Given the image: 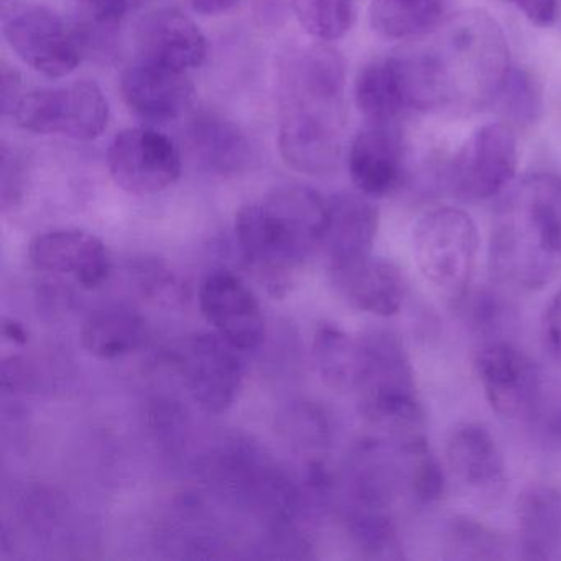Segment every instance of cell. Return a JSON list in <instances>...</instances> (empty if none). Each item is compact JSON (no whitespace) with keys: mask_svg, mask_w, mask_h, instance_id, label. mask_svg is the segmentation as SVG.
<instances>
[{"mask_svg":"<svg viewBox=\"0 0 561 561\" xmlns=\"http://www.w3.org/2000/svg\"><path fill=\"white\" fill-rule=\"evenodd\" d=\"M137 0H78L81 21L75 25L84 55L113 54L117 32Z\"/></svg>","mask_w":561,"mask_h":561,"instance_id":"30","label":"cell"},{"mask_svg":"<svg viewBox=\"0 0 561 561\" xmlns=\"http://www.w3.org/2000/svg\"><path fill=\"white\" fill-rule=\"evenodd\" d=\"M446 0H373L374 32L387 41L426 37L445 22Z\"/></svg>","mask_w":561,"mask_h":561,"instance_id":"25","label":"cell"},{"mask_svg":"<svg viewBox=\"0 0 561 561\" xmlns=\"http://www.w3.org/2000/svg\"><path fill=\"white\" fill-rule=\"evenodd\" d=\"M491 268L499 280L537 290L561 268V176L535 173L511 190L495 211Z\"/></svg>","mask_w":561,"mask_h":561,"instance_id":"3","label":"cell"},{"mask_svg":"<svg viewBox=\"0 0 561 561\" xmlns=\"http://www.w3.org/2000/svg\"><path fill=\"white\" fill-rule=\"evenodd\" d=\"M347 530L364 558L402 560L403 545L392 512L347 507Z\"/></svg>","mask_w":561,"mask_h":561,"instance_id":"27","label":"cell"},{"mask_svg":"<svg viewBox=\"0 0 561 561\" xmlns=\"http://www.w3.org/2000/svg\"><path fill=\"white\" fill-rule=\"evenodd\" d=\"M518 167L514 127L491 123L476 129L449 160L446 188L466 203L485 202L504 192Z\"/></svg>","mask_w":561,"mask_h":561,"instance_id":"8","label":"cell"},{"mask_svg":"<svg viewBox=\"0 0 561 561\" xmlns=\"http://www.w3.org/2000/svg\"><path fill=\"white\" fill-rule=\"evenodd\" d=\"M331 284L354 310L380 318L399 313L405 300V280L393 262L367 257L330 267Z\"/></svg>","mask_w":561,"mask_h":561,"instance_id":"19","label":"cell"},{"mask_svg":"<svg viewBox=\"0 0 561 561\" xmlns=\"http://www.w3.org/2000/svg\"><path fill=\"white\" fill-rule=\"evenodd\" d=\"M139 60L185 71L202 67L208 42L198 25L179 9L150 12L137 28Z\"/></svg>","mask_w":561,"mask_h":561,"instance_id":"18","label":"cell"},{"mask_svg":"<svg viewBox=\"0 0 561 561\" xmlns=\"http://www.w3.org/2000/svg\"><path fill=\"white\" fill-rule=\"evenodd\" d=\"M2 336L9 341V343L18 344V346H24L31 340V333L27 328L21 321L14 320V318H4L2 323Z\"/></svg>","mask_w":561,"mask_h":561,"instance_id":"40","label":"cell"},{"mask_svg":"<svg viewBox=\"0 0 561 561\" xmlns=\"http://www.w3.org/2000/svg\"><path fill=\"white\" fill-rule=\"evenodd\" d=\"M359 343L356 392L363 415L396 439L422 435L425 412L402 340L392 331L374 330L360 336Z\"/></svg>","mask_w":561,"mask_h":561,"instance_id":"5","label":"cell"},{"mask_svg":"<svg viewBox=\"0 0 561 561\" xmlns=\"http://www.w3.org/2000/svg\"><path fill=\"white\" fill-rule=\"evenodd\" d=\"M502 2L514 5L538 27H550L558 19V0H502Z\"/></svg>","mask_w":561,"mask_h":561,"instance_id":"36","label":"cell"},{"mask_svg":"<svg viewBox=\"0 0 561 561\" xmlns=\"http://www.w3.org/2000/svg\"><path fill=\"white\" fill-rule=\"evenodd\" d=\"M121 90L133 113L150 123L180 119L195 101V87L185 71L144 60L124 71Z\"/></svg>","mask_w":561,"mask_h":561,"instance_id":"17","label":"cell"},{"mask_svg":"<svg viewBox=\"0 0 561 561\" xmlns=\"http://www.w3.org/2000/svg\"><path fill=\"white\" fill-rule=\"evenodd\" d=\"M328 199L307 186H282L236 215V239L244 257L278 294L285 272L321 249Z\"/></svg>","mask_w":561,"mask_h":561,"instance_id":"4","label":"cell"},{"mask_svg":"<svg viewBox=\"0 0 561 561\" xmlns=\"http://www.w3.org/2000/svg\"><path fill=\"white\" fill-rule=\"evenodd\" d=\"M402 455L405 489L416 504L430 505L445 495L446 474L430 449L425 436L415 435L397 439Z\"/></svg>","mask_w":561,"mask_h":561,"instance_id":"29","label":"cell"},{"mask_svg":"<svg viewBox=\"0 0 561 561\" xmlns=\"http://www.w3.org/2000/svg\"><path fill=\"white\" fill-rule=\"evenodd\" d=\"M347 169L363 195L396 193L405 179V147L397 124H366L351 144Z\"/></svg>","mask_w":561,"mask_h":561,"instance_id":"16","label":"cell"},{"mask_svg":"<svg viewBox=\"0 0 561 561\" xmlns=\"http://www.w3.org/2000/svg\"><path fill=\"white\" fill-rule=\"evenodd\" d=\"M291 9L305 32L320 42L340 41L356 18V0H291Z\"/></svg>","mask_w":561,"mask_h":561,"instance_id":"31","label":"cell"},{"mask_svg":"<svg viewBox=\"0 0 561 561\" xmlns=\"http://www.w3.org/2000/svg\"><path fill=\"white\" fill-rule=\"evenodd\" d=\"M377 231L379 209L369 202V196L353 193L331 196L321 241L330 267L373 255Z\"/></svg>","mask_w":561,"mask_h":561,"instance_id":"20","label":"cell"},{"mask_svg":"<svg viewBox=\"0 0 561 561\" xmlns=\"http://www.w3.org/2000/svg\"><path fill=\"white\" fill-rule=\"evenodd\" d=\"M461 305H468L469 321L479 331L495 330L505 311L497 297L491 294L476 295V297H469L468 294Z\"/></svg>","mask_w":561,"mask_h":561,"instance_id":"34","label":"cell"},{"mask_svg":"<svg viewBox=\"0 0 561 561\" xmlns=\"http://www.w3.org/2000/svg\"><path fill=\"white\" fill-rule=\"evenodd\" d=\"M522 554L528 560H550L561 550V492L537 482L518 495L515 504Z\"/></svg>","mask_w":561,"mask_h":561,"instance_id":"22","label":"cell"},{"mask_svg":"<svg viewBox=\"0 0 561 561\" xmlns=\"http://www.w3.org/2000/svg\"><path fill=\"white\" fill-rule=\"evenodd\" d=\"M12 116L27 133L94 140L110 123V104L96 83L83 80L24 94Z\"/></svg>","mask_w":561,"mask_h":561,"instance_id":"9","label":"cell"},{"mask_svg":"<svg viewBox=\"0 0 561 561\" xmlns=\"http://www.w3.org/2000/svg\"><path fill=\"white\" fill-rule=\"evenodd\" d=\"M2 209L15 208L21 203L25 190L24 157L9 146L2 147Z\"/></svg>","mask_w":561,"mask_h":561,"instance_id":"33","label":"cell"},{"mask_svg":"<svg viewBox=\"0 0 561 561\" xmlns=\"http://www.w3.org/2000/svg\"><path fill=\"white\" fill-rule=\"evenodd\" d=\"M476 374L489 405L504 419L527 415L540 397L537 366L508 341H491L476 357Z\"/></svg>","mask_w":561,"mask_h":561,"instance_id":"13","label":"cell"},{"mask_svg":"<svg viewBox=\"0 0 561 561\" xmlns=\"http://www.w3.org/2000/svg\"><path fill=\"white\" fill-rule=\"evenodd\" d=\"M354 98L367 124H397L409 113L392 55L370 61L360 70Z\"/></svg>","mask_w":561,"mask_h":561,"instance_id":"24","label":"cell"},{"mask_svg":"<svg viewBox=\"0 0 561 561\" xmlns=\"http://www.w3.org/2000/svg\"><path fill=\"white\" fill-rule=\"evenodd\" d=\"M111 176L124 192L157 195L175 185L182 175V156L170 137L136 127L121 133L107 152Z\"/></svg>","mask_w":561,"mask_h":561,"instance_id":"10","label":"cell"},{"mask_svg":"<svg viewBox=\"0 0 561 561\" xmlns=\"http://www.w3.org/2000/svg\"><path fill=\"white\" fill-rule=\"evenodd\" d=\"M492 106L508 126L527 129L543 117V88L534 71L512 67Z\"/></svg>","mask_w":561,"mask_h":561,"instance_id":"28","label":"cell"},{"mask_svg":"<svg viewBox=\"0 0 561 561\" xmlns=\"http://www.w3.org/2000/svg\"><path fill=\"white\" fill-rule=\"evenodd\" d=\"M241 353L218 333L196 334L182 347L179 366L186 389L205 412L219 415L234 405L244 383Z\"/></svg>","mask_w":561,"mask_h":561,"instance_id":"11","label":"cell"},{"mask_svg":"<svg viewBox=\"0 0 561 561\" xmlns=\"http://www.w3.org/2000/svg\"><path fill=\"white\" fill-rule=\"evenodd\" d=\"M426 45L393 54L409 111H474L492 106L511 71L501 25L479 9L461 12L428 35Z\"/></svg>","mask_w":561,"mask_h":561,"instance_id":"1","label":"cell"},{"mask_svg":"<svg viewBox=\"0 0 561 561\" xmlns=\"http://www.w3.org/2000/svg\"><path fill=\"white\" fill-rule=\"evenodd\" d=\"M146 324L142 318L124 307L94 311L81 327V346L101 360H113L134 353L142 344Z\"/></svg>","mask_w":561,"mask_h":561,"instance_id":"23","label":"cell"},{"mask_svg":"<svg viewBox=\"0 0 561 561\" xmlns=\"http://www.w3.org/2000/svg\"><path fill=\"white\" fill-rule=\"evenodd\" d=\"M0 81H2V88H0V93H2V113L12 114L22 98L21 75H19V71L15 70V68L9 67L5 61H2V68H0Z\"/></svg>","mask_w":561,"mask_h":561,"instance_id":"37","label":"cell"},{"mask_svg":"<svg viewBox=\"0 0 561 561\" xmlns=\"http://www.w3.org/2000/svg\"><path fill=\"white\" fill-rule=\"evenodd\" d=\"M238 0H188L193 11L202 15H221L231 11Z\"/></svg>","mask_w":561,"mask_h":561,"instance_id":"39","label":"cell"},{"mask_svg":"<svg viewBox=\"0 0 561 561\" xmlns=\"http://www.w3.org/2000/svg\"><path fill=\"white\" fill-rule=\"evenodd\" d=\"M445 547L456 560L504 558L507 543L494 528L471 517H455L446 528Z\"/></svg>","mask_w":561,"mask_h":561,"instance_id":"32","label":"cell"},{"mask_svg":"<svg viewBox=\"0 0 561 561\" xmlns=\"http://www.w3.org/2000/svg\"><path fill=\"white\" fill-rule=\"evenodd\" d=\"M446 461L465 494L478 501H494L505 491L504 456L484 425L462 423L453 430L446 445Z\"/></svg>","mask_w":561,"mask_h":561,"instance_id":"15","label":"cell"},{"mask_svg":"<svg viewBox=\"0 0 561 561\" xmlns=\"http://www.w3.org/2000/svg\"><path fill=\"white\" fill-rule=\"evenodd\" d=\"M28 259L38 271L71 275L87 290L101 287L113 268L104 242L80 229H55L35 236L28 244Z\"/></svg>","mask_w":561,"mask_h":561,"instance_id":"14","label":"cell"},{"mask_svg":"<svg viewBox=\"0 0 561 561\" xmlns=\"http://www.w3.org/2000/svg\"><path fill=\"white\" fill-rule=\"evenodd\" d=\"M186 146L193 159L218 175H236L251 167L255 149L248 134L215 113H202L186 129Z\"/></svg>","mask_w":561,"mask_h":561,"instance_id":"21","label":"cell"},{"mask_svg":"<svg viewBox=\"0 0 561 561\" xmlns=\"http://www.w3.org/2000/svg\"><path fill=\"white\" fill-rule=\"evenodd\" d=\"M290 5L288 0H254V14L264 25L275 27L278 22L284 21L287 9Z\"/></svg>","mask_w":561,"mask_h":561,"instance_id":"38","label":"cell"},{"mask_svg":"<svg viewBox=\"0 0 561 561\" xmlns=\"http://www.w3.org/2000/svg\"><path fill=\"white\" fill-rule=\"evenodd\" d=\"M478 252V226L465 209H433L413 228L412 255L416 268L456 307L469 294Z\"/></svg>","mask_w":561,"mask_h":561,"instance_id":"6","label":"cell"},{"mask_svg":"<svg viewBox=\"0 0 561 561\" xmlns=\"http://www.w3.org/2000/svg\"><path fill=\"white\" fill-rule=\"evenodd\" d=\"M2 34L24 64L48 78L68 77L87 57L77 28L42 5L4 0Z\"/></svg>","mask_w":561,"mask_h":561,"instance_id":"7","label":"cell"},{"mask_svg":"<svg viewBox=\"0 0 561 561\" xmlns=\"http://www.w3.org/2000/svg\"><path fill=\"white\" fill-rule=\"evenodd\" d=\"M205 320L236 350L254 351L265 340V317L254 290L239 275L215 271L199 285Z\"/></svg>","mask_w":561,"mask_h":561,"instance_id":"12","label":"cell"},{"mask_svg":"<svg viewBox=\"0 0 561 561\" xmlns=\"http://www.w3.org/2000/svg\"><path fill=\"white\" fill-rule=\"evenodd\" d=\"M346 64L318 45L291 55L282 70L278 147L285 163L307 175H328L341 159Z\"/></svg>","mask_w":561,"mask_h":561,"instance_id":"2","label":"cell"},{"mask_svg":"<svg viewBox=\"0 0 561 561\" xmlns=\"http://www.w3.org/2000/svg\"><path fill=\"white\" fill-rule=\"evenodd\" d=\"M313 359L323 382L331 389L356 390L360 373V343L333 324L318 328Z\"/></svg>","mask_w":561,"mask_h":561,"instance_id":"26","label":"cell"},{"mask_svg":"<svg viewBox=\"0 0 561 561\" xmlns=\"http://www.w3.org/2000/svg\"><path fill=\"white\" fill-rule=\"evenodd\" d=\"M541 340L548 354L561 363V288L545 307L541 317Z\"/></svg>","mask_w":561,"mask_h":561,"instance_id":"35","label":"cell"}]
</instances>
